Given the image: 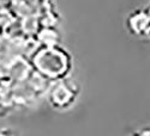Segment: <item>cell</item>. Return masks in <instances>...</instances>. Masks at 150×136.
I'll list each match as a JSON object with an SVG mask.
<instances>
[{
    "mask_svg": "<svg viewBox=\"0 0 150 136\" xmlns=\"http://www.w3.org/2000/svg\"><path fill=\"white\" fill-rule=\"evenodd\" d=\"M73 99V94L70 92L69 86L65 85H57L54 91L52 92V98H51V103L54 104L57 107H66L71 100Z\"/></svg>",
    "mask_w": 150,
    "mask_h": 136,
    "instance_id": "obj_1",
    "label": "cell"
},
{
    "mask_svg": "<svg viewBox=\"0 0 150 136\" xmlns=\"http://www.w3.org/2000/svg\"><path fill=\"white\" fill-rule=\"evenodd\" d=\"M0 136H8L6 133H3V131H0Z\"/></svg>",
    "mask_w": 150,
    "mask_h": 136,
    "instance_id": "obj_2",
    "label": "cell"
}]
</instances>
